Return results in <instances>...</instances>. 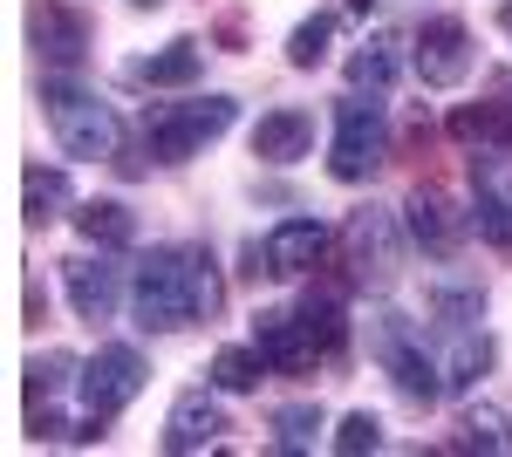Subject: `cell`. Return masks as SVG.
<instances>
[{
  "label": "cell",
  "mask_w": 512,
  "mask_h": 457,
  "mask_svg": "<svg viewBox=\"0 0 512 457\" xmlns=\"http://www.w3.org/2000/svg\"><path fill=\"white\" fill-rule=\"evenodd\" d=\"M219 267L205 246H151L137 273H130V301H137V321L144 328H192V321H212L219 314Z\"/></svg>",
  "instance_id": "1"
},
{
  "label": "cell",
  "mask_w": 512,
  "mask_h": 457,
  "mask_svg": "<svg viewBox=\"0 0 512 457\" xmlns=\"http://www.w3.org/2000/svg\"><path fill=\"white\" fill-rule=\"evenodd\" d=\"M369 355L383 362V376L396 382V396H403V403L431 410V403H444V396H451L444 362L424 348V328H417L403 307H376V314H369Z\"/></svg>",
  "instance_id": "2"
},
{
  "label": "cell",
  "mask_w": 512,
  "mask_h": 457,
  "mask_svg": "<svg viewBox=\"0 0 512 457\" xmlns=\"http://www.w3.org/2000/svg\"><path fill=\"white\" fill-rule=\"evenodd\" d=\"M390 157V103L383 89H349L335 103V137H328V178L362 185L376 164Z\"/></svg>",
  "instance_id": "3"
},
{
  "label": "cell",
  "mask_w": 512,
  "mask_h": 457,
  "mask_svg": "<svg viewBox=\"0 0 512 457\" xmlns=\"http://www.w3.org/2000/svg\"><path fill=\"white\" fill-rule=\"evenodd\" d=\"M239 123L233 96H205V103H164V110L144 116V151L151 164H192L205 144H219Z\"/></svg>",
  "instance_id": "4"
},
{
  "label": "cell",
  "mask_w": 512,
  "mask_h": 457,
  "mask_svg": "<svg viewBox=\"0 0 512 457\" xmlns=\"http://www.w3.org/2000/svg\"><path fill=\"white\" fill-rule=\"evenodd\" d=\"M41 103H48V123H55V144L82 164H96V157H117L123 144V123L117 110L103 103V96H89L76 82H41Z\"/></svg>",
  "instance_id": "5"
},
{
  "label": "cell",
  "mask_w": 512,
  "mask_h": 457,
  "mask_svg": "<svg viewBox=\"0 0 512 457\" xmlns=\"http://www.w3.org/2000/svg\"><path fill=\"white\" fill-rule=\"evenodd\" d=\"M144 382H151V362H144V355H137L130 342H110V348H96V355L82 362V376H76L82 417L110 423V417L123 410V403H137V396H144Z\"/></svg>",
  "instance_id": "6"
},
{
  "label": "cell",
  "mask_w": 512,
  "mask_h": 457,
  "mask_svg": "<svg viewBox=\"0 0 512 457\" xmlns=\"http://www.w3.org/2000/svg\"><path fill=\"white\" fill-rule=\"evenodd\" d=\"M410 69L424 89H458L472 76V28L458 14H431L417 21V48H410Z\"/></svg>",
  "instance_id": "7"
},
{
  "label": "cell",
  "mask_w": 512,
  "mask_h": 457,
  "mask_svg": "<svg viewBox=\"0 0 512 457\" xmlns=\"http://www.w3.org/2000/svg\"><path fill=\"white\" fill-rule=\"evenodd\" d=\"M342 253H349L355 280H390L396 260H403V226H396V212H383V205L349 212V226H342Z\"/></svg>",
  "instance_id": "8"
},
{
  "label": "cell",
  "mask_w": 512,
  "mask_h": 457,
  "mask_svg": "<svg viewBox=\"0 0 512 457\" xmlns=\"http://www.w3.org/2000/svg\"><path fill=\"white\" fill-rule=\"evenodd\" d=\"M253 348L274 362V376H308L321 355L308 321H301V307H260L253 314Z\"/></svg>",
  "instance_id": "9"
},
{
  "label": "cell",
  "mask_w": 512,
  "mask_h": 457,
  "mask_svg": "<svg viewBox=\"0 0 512 457\" xmlns=\"http://www.w3.org/2000/svg\"><path fill=\"white\" fill-rule=\"evenodd\" d=\"M62 280H69V307H76V321H110L123 301V267L96 246V253H76V260H62Z\"/></svg>",
  "instance_id": "10"
},
{
  "label": "cell",
  "mask_w": 512,
  "mask_h": 457,
  "mask_svg": "<svg viewBox=\"0 0 512 457\" xmlns=\"http://www.w3.org/2000/svg\"><path fill=\"white\" fill-rule=\"evenodd\" d=\"M28 35H35V55L48 69H76L82 55H89V21H82L76 7H62V0H35Z\"/></svg>",
  "instance_id": "11"
},
{
  "label": "cell",
  "mask_w": 512,
  "mask_h": 457,
  "mask_svg": "<svg viewBox=\"0 0 512 457\" xmlns=\"http://www.w3.org/2000/svg\"><path fill=\"white\" fill-rule=\"evenodd\" d=\"M253 157L260 164H301V157H315V110H301V103L267 110L253 123Z\"/></svg>",
  "instance_id": "12"
},
{
  "label": "cell",
  "mask_w": 512,
  "mask_h": 457,
  "mask_svg": "<svg viewBox=\"0 0 512 457\" xmlns=\"http://www.w3.org/2000/svg\"><path fill=\"white\" fill-rule=\"evenodd\" d=\"M226 437V410H219V396H205V389H185L178 403H171V417H164V451L185 457V451H205V444H219Z\"/></svg>",
  "instance_id": "13"
},
{
  "label": "cell",
  "mask_w": 512,
  "mask_h": 457,
  "mask_svg": "<svg viewBox=\"0 0 512 457\" xmlns=\"http://www.w3.org/2000/svg\"><path fill=\"white\" fill-rule=\"evenodd\" d=\"M321 253H328V226L321 219H280L274 232H267V246H260V260H267V273H280V280H294V273H315Z\"/></svg>",
  "instance_id": "14"
},
{
  "label": "cell",
  "mask_w": 512,
  "mask_h": 457,
  "mask_svg": "<svg viewBox=\"0 0 512 457\" xmlns=\"http://www.w3.org/2000/svg\"><path fill=\"white\" fill-rule=\"evenodd\" d=\"M123 76L144 82V89H192L205 76V48L192 35H178V41H164V48H151V55H137Z\"/></svg>",
  "instance_id": "15"
},
{
  "label": "cell",
  "mask_w": 512,
  "mask_h": 457,
  "mask_svg": "<svg viewBox=\"0 0 512 457\" xmlns=\"http://www.w3.org/2000/svg\"><path fill=\"white\" fill-rule=\"evenodd\" d=\"M444 130L478 157H512V110H499V103H458Z\"/></svg>",
  "instance_id": "16"
},
{
  "label": "cell",
  "mask_w": 512,
  "mask_h": 457,
  "mask_svg": "<svg viewBox=\"0 0 512 457\" xmlns=\"http://www.w3.org/2000/svg\"><path fill=\"white\" fill-rule=\"evenodd\" d=\"M403 232L424 246V253H451L458 246V219H451V205H444V191L417 185L403 198Z\"/></svg>",
  "instance_id": "17"
},
{
  "label": "cell",
  "mask_w": 512,
  "mask_h": 457,
  "mask_svg": "<svg viewBox=\"0 0 512 457\" xmlns=\"http://www.w3.org/2000/svg\"><path fill=\"white\" fill-rule=\"evenodd\" d=\"M301 321H308V335H315L321 355H342V342H349V294H342L335 280H315V287L301 294Z\"/></svg>",
  "instance_id": "18"
},
{
  "label": "cell",
  "mask_w": 512,
  "mask_h": 457,
  "mask_svg": "<svg viewBox=\"0 0 512 457\" xmlns=\"http://www.w3.org/2000/svg\"><path fill=\"white\" fill-rule=\"evenodd\" d=\"M451 451H485V457H512V423L492 403H465L451 423Z\"/></svg>",
  "instance_id": "19"
},
{
  "label": "cell",
  "mask_w": 512,
  "mask_h": 457,
  "mask_svg": "<svg viewBox=\"0 0 512 457\" xmlns=\"http://www.w3.org/2000/svg\"><path fill=\"white\" fill-rule=\"evenodd\" d=\"M76 232L89 246H103V253H123L137 239V219H130L123 198H89V205H76Z\"/></svg>",
  "instance_id": "20"
},
{
  "label": "cell",
  "mask_w": 512,
  "mask_h": 457,
  "mask_svg": "<svg viewBox=\"0 0 512 457\" xmlns=\"http://www.w3.org/2000/svg\"><path fill=\"white\" fill-rule=\"evenodd\" d=\"M267 369H274V362H267L253 342H226L219 355H212V389H219V396H253Z\"/></svg>",
  "instance_id": "21"
},
{
  "label": "cell",
  "mask_w": 512,
  "mask_h": 457,
  "mask_svg": "<svg viewBox=\"0 0 512 457\" xmlns=\"http://www.w3.org/2000/svg\"><path fill=\"white\" fill-rule=\"evenodd\" d=\"M492 362H499V342L485 328H458V348L444 355V382L465 396V389H478V376H492Z\"/></svg>",
  "instance_id": "22"
},
{
  "label": "cell",
  "mask_w": 512,
  "mask_h": 457,
  "mask_svg": "<svg viewBox=\"0 0 512 457\" xmlns=\"http://www.w3.org/2000/svg\"><path fill=\"white\" fill-rule=\"evenodd\" d=\"M396 76H403V62H396V41L390 35H369L349 55V89H390Z\"/></svg>",
  "instance_id": "23"
},
{
  "label": "cell",
  "mask_w": 512,
  "mask_h": 457,
  "mask_svg": "<svg viewBox=\"0 0 512 457\" xmlns=\"http://www.w3.org/2000/svg\"><path fill=\"white\" fill-rule=\"evenodd\" d=\"M335 14H308L294 35H287V69H321L328 62V48H335Z\"/></svg>",
  "instance_id": "24"
},
{
  "label": "cell",
  "mask_w": 512,
  "mask_h": 457,
  "mask_svg": "<svg viewBox=\"0 0 512 457\" xmlns=\"http://www.w3.org/2000/svg\"><path fill=\"white\" fill-rule=\"evenodd\" d=\"M28 226H48V219H62V205H69V178L55 171V164H28Z\"/></svg>",
  "instance_id": "25"
},
{
  "label": "cell",
  "mask_w": 512,
  "mask_h": 457,
  "mask_svg": "<svg viewBox=\"0 0 512 457\" xmlns=\"http://www.w3.org/2000/svg\"><path fill=\"white\" fill-rule=\"evenodd\" d=\"M82 376V362L76 355H62V348H48V355H35L28 362V403H55L69 382Z\"/></svg>",
  "instance_id": "26"
},
{
  "label": "cell",
  "mask_w": 512,
  "mask_h": 457,
  "mask_svg": "<svg viewBox=\"0 0 512 457\" xmlns=\"http://www.w3.org/2000/svg\"><path fill=\"white\" fill-rule=\"evenodd\" d=\"M472 232L485 239V246H512V198L492 185L472 191Z\"/></svg>",
  "instance_id": "27"
},
{
  "label": "cell",
  "mask_w": 512,
  "mask_h": 457,
  "mask_svg": "<svg viewBox=\"0 0 512 457\" xmlns=\"http://www.w3.org/2000/svg\"><path fill=\"white\" fill-rule=\"evenodd\" d=\"M315 430H321V410H315V403H287V410H274V451L280 457L308 451V444H315Z\"/></svg>",
  "instance_id": "28"
},
{
  "label": "cell",
  "mask_w": 512,
  "mask_h": 457,
  "mask_svg": "<svg viewBox=\"0 0 512 457\" xmlns=\"http://www.w3.org/2000/svg\"><path fill=\"white\" fill-rule=\"evenodd\" d=\"M335 457H362V451H383V423L369 417V410H349V417L335 423Z\"/></svg>",
  "instance_id": "29"
},
{
  "label": "cell",
  "mask_w": 512,
  "mask_h": 457,
  "mask_svg": "<svg viewBox=\"0 0 512 457\" xmlns=\"http://www.w3.org/2000/svg\"><path fill=\"white\" fill-rule=\"evenodd\" d=\"M431 307L444 314V328H478V314H485V294H478V287H437Z\"/></svg>",
  "instance_id": "30"
},
{
  "label": "cell",
  "mask_w": 512,
  "mask_h": 457,
  "mask_svg": "<svg viewBox=\"0 0 512 457\" xmlns=\"http://www.w3.org/2000/svg\"><path fill=\"white\" fill-rule=\"evenodd\" d=\"M499 28H506V35H512V0H506V7H499Z\"/></svg>",
  "instance_id": "31"
},
{
  "label": "cell",
  "mask_w": 512,
  "mask_h": 457,
  "mask_svg": "<svg viewBox=\"0 0 512 457\" xmlns=\"http://www.w3.org/2000/svg\"><path fill=\"white\" fill-rule=\"evenodd\" d=\"M137 7H158V0H137Z\"/></svg>",
  "instance_id": "32"
}]
</instances>
